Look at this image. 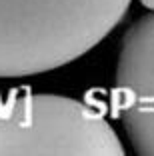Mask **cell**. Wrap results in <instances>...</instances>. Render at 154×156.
Wrapping results in <instances>:
<instances>
[{"mask_svg": "<svg viewBox=\"0 0 154 156\" xmlns=\"http://www.w3.org/2000/svg\"><path fill=\"white\" fill-rule=\"evenodd\" d=\"M132 0H0V78L72 64L124 20Z\"/></svg>", "mask_w": 154, "mask_h": 156, "instance_id": "6da1fadb", "label": "cell"}, {"mask_svg": "<svg viewBox=\"0 0 154 156\" xmlns=\"http://www.w3.org/2000/svg\"><path fill=\"white\" fill-rule=\"evenodd\" d=\"M142 6H144L146 10H150V12H154V0H138Z\"/></svg>", "mask_w": 154, "mask_h": 156, "instance_id": "277c9868", "label": "cell"}, {"mask_svg": "<svg viewBox=\"0 0 154 156\" xmlns=\"http://www.w3.org/2000/svg\"><path fill=\"white\" fill-rule=\"evenodd\" d=\"M114 110L136 154L154 156V12L132 22L122 36Z\"/></svg>", "mask_w": 154, "mask_h": 156, "instance_id": "3957f363", "label": "cell"}, {"mask_svg": "<svg viewBox=\"0 0 154 156\" xmlns=\"http://www.w3.org/2000/svg\"><path fill=\"white\" fill-rule=\"evenodd\" d=\"M0 156H124L122 140L96 108L58 94L0 98Z\"/></svg>", "mask_w": 154, "mask_h": 156, "instance_id": "7a4b0ae2", "label": "cell"}]
</instances>
